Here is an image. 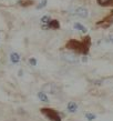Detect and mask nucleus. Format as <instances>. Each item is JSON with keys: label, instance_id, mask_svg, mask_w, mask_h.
Segmentation results:
<instances>
[{"label": "nucleus", "instance_id": "f257e3e1", "mask_svg": "<svg viewBox=\"0 0 113 121\" xmlns=\"http://www.w3.org/2000/svg\"><path fill=\"white\" fill-rule=\"evenodd\" d=\"M89 42H90V38L89 37L84 38L83 42H79L77 40H71L68 42L67 48L75 50L78 52H81V53H87L89 51Z\"/></svg>", "mask_w": 113, "mask_h": 121}, {"label": "nucleus", "instance_id": "f03ea898", "mask_svg": "<svg viewBox=\"0 0 113 121\" xmlns=\"http://www.w3.org/2000/svg\"><path fill=\"white\" fill-rule=\"evenodd\" d=\"M41 113L44 114L46 117L51 121H61V118L59 113L53 109H49V108H42L41 109Z\"/></svg>", "mask_w": 113, "mask_h": 121}, {"label": "nucleus", "instance_id": "7ed1b4c3", "mask_svg": "<svg viewBox=\"0 0 113 121\" xmlns=\"http://www.w3.org/2000/svg\"><path fill=\"white\" fill-rule=\"evenodd\" d=\"M61 59L68 63H78L80 61V58L75 53H71V52H63L61 55Z\"/></svg>", "mask_w": 113, "mask_h": 121}, {"label": "nucleus", "instance_id": "20e7f679", "mask_svg": "<svg viewBox=\"0 0 113 121\" xmlns=\"http://www.w3.org/2000/svg\"><path fill=\"white\" fill-rule=\"evenodd\" d=\"M71 15L79 17V18H87L89 16V10L84 7H78L71 11Z\"/></svg>", "mask_w": 113, "mask_h": 121}, {"label": "nucleus", "instance_id": "39448f33", "mask_svg": "<svg viewBox=\"0 0 113 121\" xmlns=\"http://www.w3.org/2000/svg\"><path fill=\"white\" fill-rule=\"evenodd\" d=\"M41 23H42V27H43L44 29H48L49 28V23L51 21V18L49 17V16H43L42 18L40 19Z\"/></svg>", "mask_w": 113, "mask_h": 121}, {"label": "nucleus", "instance_id": "423d86ee", "mask_svg": "<svg viewBox=\"0 0 113 121\" xmlns=\"http://www.w3.org/2000/svg\"><path fill=\"white\" fill-rule=\"evenodd\" d=\"M44 89H48V92H49V93H51V95H55V93L58 92V88L55 87L54 84H52V83L47 84V86L44 87Z\"/></svg>", "mask_w": 113, "mask_h": 121}, {"label": "nucleus", "instance_id": "0eeeda50", "mask_svg": "<svg viewBox=\"0 0 113 121\" xmlns=\"http://www.w3.org/2000/svg\"><path fill=\"white\" fill-rule=\"evenodd\" d=\"M67 109L69 112H75L78 110V104L75 102H69L68 103V106H67Z\"/></svg>", "mask_w": 113, "mask_h": 121}, {"label": "nucleus", "instance_id": "6e6552de", "mask_svg": "<svg viewBox=\"0 0 113 121\" xmlns=\"http://www.w3.org/2000/svg\"><path fill=\"white\" fill-rule=\"evenodd\" d=\"M10 61L12 63H18L20 61V56L17 52H12L10 55Z\"/></svg>", "mask_w": 113, "mask_h": 121}, {"label": "nucleus", "instance_id": "1a4fd4ad", "mask_svg": "<svg viewBox=\"0 0 113 121\" xmlns=\"http://www.w3.org/2000/svg\"><path fill=\"white\" fill-rule=\"evenodd\" d=\"M38 98L40 99V101H43V102H49V98H48L47 95H46L43 91L38 92Z\"/></svg>", "mask_w": 113, "mask_h": 121}, {"label": "nucleus", "instance_id": "9d476101", "mask_svg": "<svg viewBox=\"0 0 113 121\" xmlns=\"http://www.w3.org/2000/svg\"><path fill=\"white\" fill-rule=\"evenodd\" d=\"M74 29H75V30H79V31H81V32H83V33H85L88 31L87 28H85L84 26H82L81 23H79V22L74 23Z\"/></svg>", "mask_w": 113, "mask_h": 121}, {"label": "nucleus", "instance_id": "9b49d317", "mask_svg": "<svg viewBox=\"0 0 113 121\" xmlns=\"http://www.w3.org/2000/svg\"><path fill=\"white\" fill-rule=\"evenodd\" d=\"M49 27L52 28V29H58L59 28V22L57 20H51L50 23H49Z\"/></svg>", "mask_w": 113, "mask_h": 121}, {"label": "nucleus", "instance_id": "f8f14e48", "mask_svg": "<svg viewBox=\"0 0 113 121\" xmlns=\"http://www.w3.org/2000/svg\"><path fill=\"white\" fill-rule=\"evenodd\" d=\"M47 0H42V1H41L40 4H38V6H37V9H42V8H44L46 7V6H47Z\"/></svg>", "mask_w": 113, "mask_h": 121}, {"label": "nucleus", "instance_id": "ddd939ff", "mask_svg": "<svg viewBox=\"0 0 113 121\" xmlns=\"http://www.w3.org/2000/svg\"><path fill=\"white\" fill-rule=\"evenodd\" d=\"M112 0H98L99 4H101V6H106V4H109Z\"/></svg>", "mask_w": 113, "mask_h": 121}, {"label": "nucleus", "instance_id": "4468645a", "mask_svg": "<svg viewBox=\"0 0 113 121\" xmlns=\"http://www.w3.org/2000/svg\"><path fill=\"white\" fill-rule=\"evenodd\" d=\"M85 118H87L88 120L92 121V120H94V119H95V116L93 113H87V114H85Z\"/></svg>", "mask_w": 113, "mask_h": 121}, {"label": "nucleus", "instance_id": "2eb2a0df", "mask_svg": "<svg viewBox=\"0 0 113 121\" xmlns=\"http://www.w3.org/2000/svg\"><path fill=\"white\" fill-rule=\"evenodd\" d=\"M19 4H21V6H29V4H31V1L30 0H22Z\"/></svg>", "mask_w": 113, "mask_h": 121}, {"label": "nucleus", "instance_id": "dca6fc26", "mask_svg": "<svg viewBox=\"0 0 113 121\" xmlns=\"http://www.w3.org/2000/svg\"><path fill=\"white\" fill-rule=\"evenodd\" d=\"M104 21H109V22H112L113 23V12L109 16V17H106V19L104 20Z\"/></svg>", "mask_w": 113, "mask_h": 121}, {"label": "nucleus", "instance_id": "f3484780", "mask_svg": "<svg viewBox=\"0 0 113 121\" xmlns=\"http://www.w3.org/2000/svg\"><path fill=\"white\" fill-rule=\"evenodd\" d=\"M29 62H30V65H31V66H36V65H37V60L34 58H31L29 60Z\"/></svg>", "mask_w": 113, "mask_h": 121}, {"label": "nucleus", "instance_id": "a211bd4d", "mask_svg": "<svg viewBox=\"0 0 113 121\" xmlns=\"http://www.w3.org/2000/svg\"><path fill=\"white\" fill-rule=\"evenodd\" d=\"M109 40H110V42H112L113 43V35H110L109 36Z\"/></svg>", "mask_w": 113, "mask_h": 121}]
</instances>
